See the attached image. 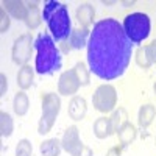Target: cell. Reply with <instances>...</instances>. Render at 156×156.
Masks as SVG:
<instances>
[{
    "label": "cell",
    "mask_w": 156,
    "mask_h": 156,
    "mask_svg": "<svg viewBox=\"0 0 156 156\" xmlns=\"http://www.w3.org/2000/svg\"><path fill=\"white\" fill-rule=\"evenodd\" d=\"M80 80L75 73V70H66L62 72L59 76V81H58V94L61 95H73L78 92L80 89Z\"/></svg>",
    "instance_id": "9"
},
{
    "label": "cell",
    "mask_w": 156,
    "mask_h": 156,
    "mask_svg": "<svg viewBox=\"0 0 156 156\" xmlns=\"http://www.w3.org/2000/svg\"><path fill=\"white\" fill-rule=\"evenodd\" d=\"M145 51H147L148 59L151 61V64H156V39H154L151 44L145 45Z\"/></svg>",
    "instance_id": "27"
},
{
    "label": "cell",
    "mask_w": 156,
    "mask_h": 156,
    "mask_svg": "<svg viewBox=\"0 0 156 156\" xmlns=\"http://www.w3.org/2000/svg\"><path fill=\"white\" fill-rule=\"evenodd\" d=\"M12 108H14V112L17 115H25L30 108V100L27 97V94L23 90H19L14 97V103H12Z\"/></svg>",
    "instance_id": "18"
},
{
    "label": "cell",
    "mask_w": 156,
    "mask_h": 156,
    "mask_svg": "<svg viewBox=\"0 0 156 156\" xmlns=\"http://www.w3.org/2000/svg\"><path fill=\"white\" fill-rule=\"evenodd\" d=\"M154 117H156V108L148 103V105H142V106H140L137 122H139V125H140L142 128H147L148 125H151V122H153Z\"/></svg>",
    "instance_id": "17"
},
{
    "label": "cell",
    "mask_w": 156,
    "mask_h": 156,
    "mask_svg": "<svg viewBox=\"0 0 156 156\" xmlns=\"http://www.w3.org/2000/svg\"><path fill=\"white\" fill-rule=\"evenodd\" d=\"M61 147L70 156H92V150L87 148L81 142L80 133H78V128L75 125L69 126L64 131V136L61 139Z\"/></svg>",
    "instance_id": "7"
},
{
    "label": "cell",
    "mask_w": 156,
    "mask_h": 156,
    "mask_svg": "<svg viewBox=\"0 0 156 156\" xmlns=\"http://www.w3.org/2000/svg\"><path fill=\"white\" fill-rule=\"evenodd\" d=\"M92 131H94V134H95L98 139H106V137H109L111 134H114L112 126H111V119H109V117H105V115L98 117V119L94 122Z\"/></svg>",
    "instance_id": "13"
},
{
    "label": "cell",
    "mask_w": 156,
    "mask_h": 156,
    "mask_svg": "<svg viewBox=\"0 0 156 156\" xmlns=\"http://www.w3.org/2000/svg\"><path fill=\"white\" fill-rule=\"evenodd\" d=\"M12 61L16 64L25 66L31 56V36L30 34H22L16 39L14 45H12Z\"/></svg>",
    "instance_id": "8"
},
{
    "label": "cell",
    "mask_w": 156,
    "mask_h": 156,
    "mask_svg": "<svg viewBox=\"0 0 156 156\" xmlns=\"http://www.w3.org/2000/svg\"><path fill=\"white\" fill-rule=\"evenodd\" d=\"M36 50L34 58V69L37 73H53L61 67V55L55 44V39L48 33H41L33 44Z\"/></svg>",
    "instance_id": "3"
},
{
    "label": "cell",
    "mask_w": 156,
    "mask_h": 156,
    "mask_svg": "<svg viewBox=\"0 0 156 156\" xmlns=\"http://www.w3.org/2000/svg\"><path fill=\"white\" fill-rule=\"evenodd\" d=\"M39 150H41L42 156H59V153H61V142L58 139H47V140H44L41 144Z\"/></svg>",
    "instance_id": "19"
},
{
    "label": "cell",
    "mask_w": 156,
    "mask_h": 156,
    "mask_svg": "<svg viewBox=\"0 0 156 156\" xmlns=\"http://www.w3.org/2000/svg\"><path fill=\"white\" fill-rule=\"evenodd\" d=\"M89 36H90V31L87 28H73L72 30V34L69 37V45L72 48L80 50L84 45H87V41H89L87 37Z\"/></svg>",
    "instance_id": "14"
},
{
    "label": "cell",
    "mask_w": 156,
    "mask_h": 156,
    "mask_svg": "<svg viewBox=\"0 0 156 156\" xmlns=\"http://www.w3.org/2000/svg\"><path fill=\"white\" fill-rule=\"evenodd\" d=\"M86 48L90 72L106 81L122 76L133 55V42L123 31L122 23L112 17L94 23Z\"/></svg>",
    "instance_id": "1"
},
{
    "label": "cell",
    "mask_w": 156,
    "mask_h": 156,
    "mask_svg": "<svg viewBox=\"0 0 156 156\" xmlns=\"http://www.w3.org/2000/svg\"><path fill=\"white\" fill-rule=\"evenodd\" d=\"M42 19L47 22V27L55 41L64 42L70 37L72 20H70V14H69V8L64 3L55 2V0L45 2L44 11H42Z\"/></svg>",
    "instance_id": "2"
},
{
    "label": "cell",
    "mask_w": 156,
    "mask_h": 156,
    "mask_svg": "<svg viewBox=\"0 0 156 156\" xmlns=\"http://www.w3.org/2000/svg\"><path fill=\"white\" fill-rule=\"evenodd\" d=\"M106 156H122V148L120 147H112L108 150Z\"/></svg>",
    "instance_id": "29"
},
{
    "label": "cell",
    "mask_w": 156,
    "mask_h": 156,
    "mask_svg": "<svg viewBox=\"0 0 156 156\" xmlns=\"http://www.w3.org/2000/svg\"><path fill=\"white\" fill-rule=\"evenodd\" d=\"M123 31L126 33L128 39L133 44L144 42L150 34L151 30V20L144 12H131L123 19Z\"/></svg>",
    "instance_id": "4"
},
{
    "label": "cell",
    "mask_w": 156,
    "mask_h": 156,
    "mask_svg": "<svg viewBox=\"0 0 156 156\" xmlns=\"http://www.w3.org/2000/svg\"><path fill=\"white\" fill-rule=\"evenodd\" d=\"M41 16H39V8L37 3H28V17H27V25L33 30L37 28L39 23H41Z\"/></svg>",
    "instance_id": "22"
},
{
    "label": "cell",
    "mask_w": 156,
    "mask_h": 156,
    "mask_svg": "<svg viewBox=\"0 0 156 156\" xmlns=\"http://www.w3.org/2000/svg\"><path fill=\"white\" fill-rule=\"evenodd\" d=\"M136 62H137V66H140L142 69H148L151 66V61L148 59L145 47H139L137 48V51H136Z\"/></svg>",
    "instance_id": "25"
},
{
    "label": "cell",
    "mask_w": 156,
    "mask_h": 156,
    "mask_svg": "<svg viewBox=\"0 0 156 156\" xmlns=\"http://www.w3.org/2000/svg\"><path fill=\"white\" fill-rule=\"evenodd\" d=\"M73 70H75V73L78 76V80H80V84L81 86H87L89 84V72H87L84 64L83 62H76Z\"/></svg>",
    "instance_id": "24"
},
{
    "label": "cell",
    "mask_w": 156,
    "mask_h": 156,
    "mask_svg": "<svg viewBox=\"0 0 156 156\" xmlns=\"http://www.w3.org/2000/svg\"><path fill=\"white\" fill-rule=\"evenodd\" d=\"M67 112H69V115H70V119H73V120H81L83 117L86 115V112H87V103H86V100H84L83 97L75 95V97L70 100V103H69Z\"/></svg>",
    "instance_id": "12"
},
{
    "label": "cell",
    "mask_w": 156,
    "mask_h": 156,
    "mask_svg": "<svg viewBox=\"0 0 156 156\" xmlns=\"http://www.w3.org/2000/svg\"><path fill=\"white\" fill-rule=\"evenodd\" d=\"M109 119H111L112 131H114V133H117V131H119V129L122 128V125L128 122V120H126V119H128V115H126V111H125L123 108H119L117 111H114V112H112V115L109 117Z\"/></svg>",
    "instance_id": "21"
},
{
    "label": "cell",
    "mask_w": 156,
    "mask_h": 156,
    "mask_svg": "<svg viewBox=\"0 0 156 156\" xmlns=\"http://www.w3.org/2000/svg\"><path fill=\"white\" fill-rule=\"evenodd\" d=\"M153 90H154V94H156V83L153 84Z\"/></svg>",
    "instance_id": "30"
},
{
    "label": "cell",
    "mask_w": 156,
    "mask_h": 156,
    "mask_svg": "<svg viewBox=\"0 0 156 156\" xmlns=\"http://www.w3.org/2000/svg\"><path fill=\"white\" fill-rule=\"evenodd\" d=\"M33 76H34V72H33V69L28 66V64L22 66V67L19 69V73H17V86H19L22 90L31 87V84H33Z\"/></svg>",
    "instance_id": "16"
},
{
    "label": "cell",
    "mask_w": 156,
    "mask_h": 156,
    "mask_svg": "<svg viewBox=\"0 0 156 156\" xmlns=\"http://www.w3.org/2000/svg\"><path fill=\"white\" fill-rule=\"evenodd\" d=\"M33 154V147L28 139H22L16 145V156H31Z\"/></svg>",
    "instance_id": "23"
},
{
    "label": "cell",
    "mask_w": 156,
    "mask_h": 156,
    "mask_svg": "<svg viewBox=\"0 0 156 156\" xmlns=\"http://www.w3.org/2000/svg\"><path fill=\"white\" fill-rule=\"evenodd\" d=\"M0 81H2L0 95H5V94H6V89H8V80H6V75H5V73H0Z\"/></svg>",
    "instance_id": "28"
},
{
    "label": "cell",
    "mask_w": 156,
    "mask_h": 156,
    "mask_svg": "<svg viewBox=\"0 0 156 156\" xmlns=\"http://www.w3.org/2000/svg\"><path fill=\"white\" fill-rule=\"evenodd\" d=\"M9 28V17L6 14V11L2 8L0 9V33H5Z\"/></svg>",
    "instance_id": "26"
},
{
    "label": "cell",
    "mask_w": 156,
    "mask_h": 156,
    "mask_svg": "<svg viewBox=\"0 0 156 156\" xmlns=\"http://www.w3.org/2000/svg\"><path fill=\"white\" fill-rule=\"evenodd\" d=\"M3 9L8 11L14 19L27 22V17H28V6H25L23 2H19V0H8V2H3Z\"/></svg>",
    "instance_id": "11"
},
{
    "label": "cell",
    "mask_w": 156,
    "mask_h": 156,
    "mask_svg": "<svg viewBox=\"0 0 156 156\" xmlns=\"http://www.w3.org/2000/svg\"><path fill=\"white\" fill-rule=\"evenodd\" d=\"M14 129V122H12L11 115L5 111L0 112V134L3 137H9Z\"/></svg>",
    "instance_id": "20"
},
{
    "label": "cell",
    "mask_w": 156,
    "mask_h": 156,
    "mask_svg": "<svg viewBox=\"0 0 156 156\" xmlns=\"http://www.w3.org/2000/svg\"><path fill=\"white\" fill-rule=\"evenodd\" d=\"M94 108L103 114L111 112L117 105V90L112 84H101L95 89L92 95Z\"/></svg>",
    "instance_id": "6"
},
{
    "label": "cell",
    "mask_w": 156,
    "mask_h": 156,
    "mask_svg": "<svg viewBox=\"0 0 156 156\" xmlns=\"http://www.w3.org/2000/svg\"><path fill=\"white\" fill-rule=\"evenodd\" d=\"M75 17H76L78 23H80L83 28L90 27V25L94 23V17H95L94 6L90 3H81L75 11Z\"/></svg>",
    "instance_id": "10"
},
{
    "label": "cell",
    "mask_w": 156,
    "mask_h": 156,
    "mask_svg": "<svg viewBox=\"0 0 156 156\" xmlns=\"http://www.w3.org/2000/svg\"><path fill=\"white\" fill-rule=\"evenodd\" d=\"M42 117L37 123V133L39 134H47L55 125V120L61 109V98L55 92H47L42 94Z\"/></svg>",
    "instance_id": "5"
},
{
    "label": "cell",
    "mask_w": 156,
    "mask_h": 156,
    "mask_svg": "<svg viewBox=\"0 0 156 156\" xmlns=\"http://www.w3.org/2000/svg\"><path fill=\"white\" fill-rule=\"evenodd\" d=\"M136 134H137L136 126H134L133 123H129V122L123 123L122 128L119 129V131H117V136H119V142H120L122 147H126V145H129V144H133V140L136 139Z\"/></svg>",
    "instance_id": "15"
}]
</instances>
